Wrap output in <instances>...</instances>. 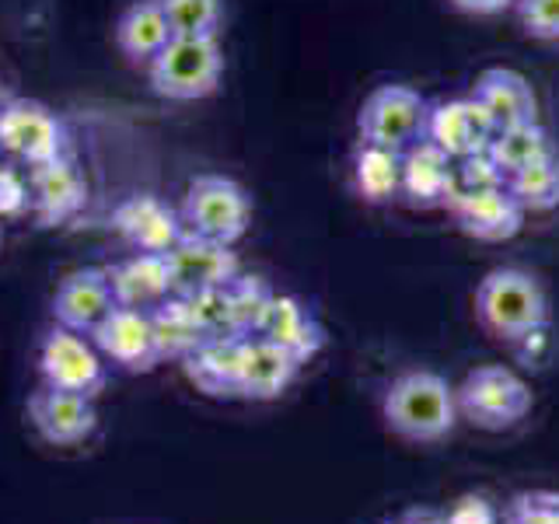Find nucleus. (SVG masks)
I'll list each match as a JSON object with an SVG mask.
<instances>
[{
  "mask_svg": "<svg viewBox=\"0 0 559 524\" xmlns=\"http://www.w3.org/2000/svg\"><path fill=\"white\" fill-rule=\"evenodd\" d=\"M255 336L290 349L301 364L319 357V349L325 346V329L319 319H314V311L301 301V297L276 294V290H273V301H270L266 314H262Z\"/></svg>",
  "mask_w": 559,
  "mask_h": 524,
  "instance_id": "obj_19",
  "label": "nucleus"
},
{
  "mask_svg": "<svg viewBox=\"0 0 559 524\" xmlns=\"http://www.w3.org/2000/svg\"><path fill=\"white\" fill-rule=\"evenodd\" d=\"M454 8L465 11V14H503L507 8H514L518 0H451Z\"/></svg>",
  "mask_w": 559,
  "mask_h": 524,
  "instance_id": "obj_36",
  "label": "nucleus"
},
{
  "mask_svg": "<svg viewBox=\"0 0 559 524\" xmlns=\"http://www.w3.org/2000/svg\"><path fill=\"white\" fill-rule=\"evenodd\" d=\"M165 255H168V273H171V294H179V297L224 287L241 273L235 245H221V241H210L189 231Z\"/></svg>",
  "mask_w": 559,
  "mask_h": 524,
  "instance_id": "obj_9",
  "label": "nucleus"
},
{
  "mask_svg": "<svg viewBox=\"0 0 559 524\" xmlns=\"http://www.w3.org/2000/svg\"><path fill=\"white\" fill-rule=\"evenodd\" d=\"M301 360L290 349L276 346L262 336H245L241 346V374H238V398L273 402L284 395L301 374Z\"/></svg>",
  "mask_w": 559,
  "mask_h": 524,
  "instance_id": "obj_16",
  "label": "nucleus"
},
{
  "mask_svg": "<svg viewBox=\"0 0 559 524\" xmlns=\"http://www.w3.org/2000/svg\"><path fill=\"white\" fill-rule=\"evenodd\" d=\"M497 186H507V175L493 165V157H489L486 151L483 154H472V157H462V162L454 165V189H451V196H459V192L497 189Z\"/></svg>",
  "mask_w": 559,
  "mask_h": 524,
  "instance_id": "obj_31",
  "label": "nucleus"
},
{
  "mask_svg": "<svg viewBox=\"0 0 559 524\" xmlns=\"http://www.w3.org/2000/svg\"><path fill=\"white\" fill-rule=\"evenodd\" d=\"M112 227L133 252H162V255L171 252L186 235L179 210H171L165 200L151 196V192L122 200L112 214Z\"/></svg>",
  "mask_w": 559,
  "mask_h": 524,
  "instance_id": "obj_12",
  "label": "nucleus"
},
{
  "mask_svg": "<svg viewBox=\"0 0 559 524\" xmlns=\"http://www.w3.org/2000/svg\"><path fill=\"white\" fill-rule=\"evenodd\" d=\"M227 297H231L235 332L238 336H255L262 314H266L273 301V287L255 273H238L231 284H227Z\"/></svg>",
  "mask_w": 559,
  "mask_h": 524,
  "instance_id": "obj_28",
  "label": "nucleus"
},
{
  "mask_svg": "<svg viewBox=\"0 0 559 524\" xmlns=\"http://www.w3.org/2000/svg\"><path fill=\"white\" fill-rule=\"evenodd\" d=\"M454 189V157L433 140H416L402 151V196L413 206H444Z\"/></svg>",
  "mask_w": 559,
  "mask_h": 524,
  "instance_id": "obj_20",
  "label": "nucleus"
},
{
  "mask_svg": "<svg viewBox=\"0 0 559 524\" xmlns=\"http://www.w3.org/2000/svg\"><path fill=\"white\" fill-rule=\"evenodd\" d=\"M92 343L98 346V354L105 360L130 374H147L162 364V357H157V343H154L151 311H140V308L116 305L92 329Z\"/></svg>",
  "mask_w": 559,
  "mask_h": 524,
  "instance_id": "obj_10",
  "label": "nucleus"
},
{
  "mask_svg": "<svg viewBox=\"0 0 559 524\" xmlns=\"http://www.w3.org/2000/svg\"><path fill=\"white\" fill-rule=\"evenodd\" d=\"M521 28L542 43H559V0H518Z\"/></svg>",
  "mask_w": 559,
  "mask_h": 524,
  "instance_id": "obj_32",
  "label": "nucleus"
},
{
  "mask_svg": "<svg viewBox=\"0 0 559 524\" xmlns=\"http://www.w3.org/2000/svg\"><path fill=\"white\" fill-rule=\"evenodd\" d=\"M182 227L221 245H235L252 224V196L227 175H197L182 196Z\"/></svg>",
  "mask_w": 559,
  "mask_h": 524,
  "instance_id": "obj_4",
  "label": "nucleus"
},
{
  "mask_svg": "<svg viewBox=\"0 0 559 524\" xmlns=\"http://www.w3.org/2000/svg\"><path fill=\"white\" fill-rule=\"evenodd\" d=\"M87 200L84 175L70 165V157H57V162L32 165L28 171V210L43 227L67 224L78 217V210Z\"/></svg>",
  "mask_w": 559,
  "mask_h": 524,
  "instance_id": "obj_15",
  "label": "nucleus"
},
{
  "mask_svg": "<svg viewBox=\"0 0 559 524\" xmlns=\"http://www.w3.org/2000/svg\"><path fill=\"white\" fill-rule=\"evenodd\" d=\"M109 273L112 297L119 308H140L151 311L171 297V273H168V255L162 252H133L130 259L116 262Z\"/></svg>",
  "mask_w": 559,
  "mask_h": 524,
  "instance_id": "obj_21",
  "label": "nucleus"
},
{
  "mask_svg": "<svg viewBox=\"0 0 559 524\" xmlns=\"http://www.w3.org/2000/svg\"><path fill=\"white\" fill-rule=\"evenodd\" d=\"M451 217L476 241H511L524 224V206L507 186L483 192H459L448 200Z\"/></svg>",
  "mask_w": 559,
  "mask_h": 524,
  "instance_id": "obj_13",
  "label": "nucleus"
},
{
  "mask_svg": "<svg viewBox=\"0 0 559 524\" xmlns=\"http://www.w3.org/2000/svg\"><path fill=\"white\" fill-rule=\"evenodd\" d=\"M116 308L112 284L105 270H78L60 279L57 294H52V319L63 329H74L92 336V329Z\"/></svg>",
  "mask_w": 559,
  "mask_h": 524,
  "instance_id": "obj_17",
  "label": "nucleus"
},
{
  "mask_svg": "<svg viewBox=\"0 0 559 524\" xmlns=\"http://www.w3.org/2000/svg\"><path fill=\"white\" fill-rule=\"evenodd\" d=\"M245 336H210L182 360L186 378L210 398H238Z\"/></svg>",
  "mask_w": 559,
  "mask_h": 524,
  "instance_id": "obj_22",
  "label": "nucleus"
},
{
  "mask_svg": "<svg viewBox=\"0 0 559 524\" xmlns=\"http://www.w3.org/2000/svg\"><path fill=\"white\" fill-rule=\"evenodd\" d=\"M459 416L479 430H511L532 413V389L518 371L503 364H486L468 371L454 389Z\"/></svg>",
  "mask_w": 559,
  "mask_h": 524,
  "instance_id": "obj_5",
  "label": "nucleus"
},
{
  "mask_svg": "<svg viewBox=\"0 0 559 524\" xmlns=\"http://www.w3.org/2000/svg\"><path fill=\"white\" fill-rule=\"evenodd\" d=\"M0 151L22 157L28 168L57 162L67 157V130L43 102L11 98L0 105Z\"/></svg>",
  "mask_w": 559,
  "mask_h": 524,
  "instance_id": "obj_8",
  "label": "nucleus"
},
{
  "mask_svg": "<svg viewBox=\"0 0 559 524\" xmlns=\"http://www.w3.org/2000/svg\"><path fill=\"white\" fill-rule=\"evenodd\" d=\"M39 374L49 389L98 398L105 381H109V360L98 354L92 336L57 325L39 343Z\"/></svg>",
  "mask_w": 559,
  "mask_h": 524,
  "instance_id": "obj_7",
  "label": "nucleus"
},
{
  "mask_svg": "<svg viewBox=\"0 0 559 524\" xmlns=\"http://www.w3.org/2000/svg\"><path fill=\"white\" fill-rule=\"evenodd\" d=\"M493 122L483 112V105L476 98H448L430 105L427 116V140H433L444 154H451L454 162L472 154H483L493 140Z\"/></svg>",
  "mask_w": 559,
  "mask_h": 524,
  "instance_id": "obj_14",
  "label": "nucleus"
},
{
  "mask_svg": "<svg viewBox=\"0 0 559 524\" xmlns=\"http://www.w3.org/2000/svg\"><path fill=\"white\" fill-rule=\"evenodd\" d=\"M441 524H497V511L486 497H462L451 503V511L444 514Z\"/></svg>",
  "mask_w": 559,
  "mask_h": 524,
  "instance_id": "obj_34",
  "label": "nucleus"
},
{
  "mask_svg": "<svg viewBox=\"0 0 559 524\" xmlns=\"http://www.w3.org/2000/svg\"><path fill=\"white\" fill-rule=\"evenodd\" d=\"M28 424L46 444L74 448L95 433L98 409H95V398L43 384L39 392L28 395Z\"/></svg>",
  "mask_w": 559,
  "mask_h": 524,
  "instance_id": "obj_11",
  "label": "nucleus"
},
{
  "mask_svg": "<svg viewBox=\"0 0 559 524\" xmlns=\"http://www.w3.org/2000/svg\"><path fill=\"white\" fill-rule=\"evenodd\" d=\"M151 325H154V343H157V357L162 360H186L192 349H197L206 332L197 319V311H192L189 297H179L171 294L165 297L162 305L151 308Z\"/></svg>",
  "mask_w": 559,
  "mask_h": 524,
  "instance_id": "obj_24",
  "label": "nucleus"
},
{
  "mask_svg": "<svg viewBox=\"0 0 559 524\" xmlns=\"http://www.w3.org/2000/svg\"><path fill=\"white\" fill-rule=\"evenodd\" d=\"M116 43L133 63H151L171 43V25L162 0H136L122 11L116 25Z\"/></svg>",
  "mask_w": 559,
  "mask_h": 524,
  "instance_id": "obj_23",
  "label": "nucleus"
},
{
  "mask_svg": "<svg viewBox=\"0 0 559 524\" xmlns=\"http://www.w3.org/2000/svg\"><path fill=\"white\" fill-rule=\"evenodd\" d=\"M507 189L514 192L524 214H546V210L559 206V154H546L532 162L528 168L514 171L507 179Z\"/></svg>",
  "mask_w": 559,
  "mask_h": 524,
  "instance_id": "obj_27",
  "label": "nucleus"
},
{
  "mask_svg": "<svg viewBox=\"0 0 559 524\" xmlns=\"http://www.w3.org/2000/svg\"><path fill=\"white\" fill-rule=\"evenodd\" d=\"M354 186L367 203H389L402 192V154L364 144L354 157Z\"/></svg>",
  "mask_w": 559,
  "mask_h": 524,
  "instance_id": "obj_25",
  "label": "nucleus"
},
{
  "mask_svg": "<svg viewBox=\"0 0 559 524\" xmlns=\"http://www.w3.org/2000/svg\"><path fill=\"white\" fill-rule=\"evenodd\" d=\"M162 8L168 14L171 35H217L221 17H224V0H162Z\"/></svg>",
  "mask_w": 559,
  "mask_h": 524,
  "instance_id": "obj_29",
  "label": "nucleus"
},
{
  "mask_svg": "<svg viewBox=\"0 0 559 524\" xmlns=\"http://www.w3.org/2000/svg\"><path fill=\"white\" fill-rule=\"evenodd\" d=\"M192 311H197V319L210 336H238L235 332V314H231V297H227V284L224 287H214V290H200L189 297Z\"/></svg>",
  "mask_w": 559,
  "mask_h": 524,
  "instance_id": "obj_30",
  "label": "nucleus"
},
{
  "mask_svg": "<svg viewBox=\"0 0 559 524\" xmlns=\"http://www.w3.org/2000/svg\"><path fill=\"white\" fill-rule=\"evenodd\" d=\"M28 210V182L11 168H0V217H14Z\"/></svg>",
  "mask_w": 559,
  "mask_h": 524,
  "instance_id": "obj_35",
  "label": "nucleus"
},
{
  "mask_svg": "<svg viewBox=\"0 0 559 524\" xmlns=\"http://www.w3.org/2000/svg\"><path fill=\"white\" fill-rule=\"evenodd\" d=\"M427 98L409 84H381L364 98L357 112V130L364 144H378L389 151H406L427 136Z\"/></svg>",
  "mask_w": 559,
  "mask_h": 524,
  "instance_id": "obj_6",
  "label": "nucleus"
},
{
  "mask_svg": "<svg viewBox=\"0 0 559 524\" xmlns=\"http://www.w3.org/2000/svg\"><path fill=\"white\" fill-rule=\"evenodd\" d=\"M552 140L549 133L535 122H521V127H507V130H497L493 140H489L486 154L493 157V165L511 179L514 171L528 168L532 162H538V157L552 154Z\"/></svg>",
  "mask_w": 559,
  "mask_h": 524,
  "instance_id": "obj_26",
  "label": "nucleus"
},
{
  "mask_svg": "<svg viewBox=\"0 0 559 524\" xmlns=\"http://www.w3.org/2000/svg\"><path fill=\"white\" fill-rule=\"evenodd\" d=\"M406 524H419V521H406Z\"/></svg>",
  "mask_w": 559,
  "mask_h": 524,
  "instance_id": "obj_37",
  "label": "nucleus"
},
{
  "mask_svg": "<svg viewBox=\"0 0 559 524\" xmlns=\"http://www.w3.org/2000/svg\"><path fill=\"white\" fill-rule=\"evenodd\" d=\"M381 419L395 437L413 444H437L459 427V395L437 371L399 374L381 398Z\"/></svg>",
  "mask_w": 559,
  "mask_h": 524,
  "instance_id": "obj_1",
  "label": "nucleus"
},
{
  "mask_svg": "<svg viewBox=\"0 0 559 524\" xmlns=\"http://www.w3.org/2000/svg\"><path fill=\"white\" fill-rule=\"evenodd\" d=\"M511 524H559V493L549 489H532V493H521L511 500V511H507Z\"/></svg>",
  "mask_w": 559,
  "mask_h": 524,
  "instance_id": "obj_33",
  "label": "nucleus"
},
{
  "mask_svg": "<svg viewBox=\"0 0 559 524\" xmlns=\"http://www.w3.org/2000/svg\"><path fill=\"white\" fill-rule=\"evenodd\" d=\"M476 319L500 343H518L528 332L549 325V294L528 270H489L476 287Z\"/></svg>",
  "mask_w": 559,
  "mask_h": 524,
  "instance_id": "obj_2",
  "label": "nucleus"
},
{
  "mask_svg": "<svg viewBox=\"0 0 559 524\" xmlns=\"http://www.w3.org/2000/svg\"><path fill=\"white\" fill-rule=\"evenodd\" d=\"M472 98L483 105V112L493 122V130L521 127L538 119V98L524 74L511 67H489L472 84Z\"/></svg>",
  "mask_w": 559,
  "mask_h": 524,
  "instance_id": "obj_18",
  "label": "nucleus"
},
{
  "mask_svg": "<svg viewBox=\"0 0 559 524\" xmlns=\"http://www.w3.org/2000/svg\"><path fill=\"white\" fill-rule=\"evenodd\" d=\"M224 52L217 35H171V43L151 60V87L171 102H197L217 92Z\"/></svg>",
  "mask_w": 559,
  "mask_h": 524,
  "instance_id": "obj_3",
  "label": "nucleus"
}]
</instances>
